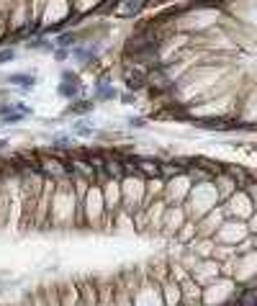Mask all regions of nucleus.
<instances>
[{
  "label": "nucleus",
  "mask_w": 257,
  "mask_h": 306,
  "mask_svg": "<svg viewBox=\"0 0 257 306\" xmlns=\"http://www.w3.org/2000/svg\"><path fill=\"white\" fill-rule=\"evenodd\" d=\"M111 219V211H108V203H106V196H103V188L98 183H90L88 191H85V198H83V226H100V221Z\"/></svg>",
  "instance_id": "obj_1"
},
{
  "label": "nucleus",
  "mask_w": 257,
  "mask_h": 306,
  "mask_svg": "<svg viewBox=\"0 0 257 306\" xmlns=\"http://www.w3.org/2000/svg\"><path fill=\"white\" fill-rule=\"evenodd\" d=\"M106 46V41L103 39H88V41H80V44H75L72 46V62L78 65V67H90L95 59L100 57V49Z\"/></svg>",
  "instance_id": "obj_2"
},
{
  "label": "nucleus",
  "mask_w": 257,
  "mask_h": 306,
  "mask_svg": "<svg viewBox=\"0 0 257 306\" xmlns=\"http://www.w3.org/2000/svg\"><path fill=\"white\" fill-rule=\"evenodd\" d=\"M118 88L113 85V80L108 78V75H103V78H98L95 83H93V100L95 103H108V100H118Z\"/></svg>",
  "instance_id": "obj_3"
},
{
  "label": "nucleus",
  "mask_w": 257,
  "mask_h": 306,
  "mask_svg": "<svg viewBox=\"0 0 257 306\" xmlns=\"http://www.w3.org/2000/svg\"><path fill=\"white\" fill-rule=\"evenodd\" d=\"M3 80H6L8 85L21 88V90H23V95H26V93H31V90L36 88V83H39V80H36V75H34V72H29V70H23V72H11V75H6Z\"/></svg>",
  "instance_id": "obj_4"
},
{
  "label": "nucleus",
  "mask_w": 257,
  "mask_h": 306,
  "mask_svg": "<svg viewBox=\"0 0 257 306\" xmlns=\"http://www.w3.org/2000/svg\"><path fill=\"white\" fill-rule=\"evenodd\" d=\"M121 75H123V85H126L128 93H139V90H144V88L149 85L144 70H126V72H121Z\"/></svg>",
  "instance_id": "obj_5"
},
{
  "label": "nucleus",
  "mask_w": 257,
  "mask_h": 306,
  "mask_svg": "<svg viewBox=\"0 0 257 306\" xmlns=\"http://www.w3.org/2000/svg\"><path fill=\"white\" fill-rule=\"evenodd\" d=\"M95 108V100L93 98H78V100H70L67 108H64V116H75V118H85L88 113H93Z\"/></svg>",
  "instance_id": "obj_6"
},
{
  "label": "nucleus",
  "mask_w": 257,
  "mask_h": 306,
  "mask_svg": "<svg viewBox=\"0 0 257 306\" xmlns=\"http://www.w3.org/2000/svg\"><path fill=\"white\" fill-rule=\"evenodd\" d=\"M57 95L64 98V100H78V98H85V85L83 83H57Z\"/></svg>",
  "instance_id": "obj_7"
},
{
  "label": "nucleus",
  "mask_w": 257,
  "mask_h": 306,
  "mask_svg": "<svg viewBox=\"0 0 257 306\" xmlns=\"http://www.w3.org/2000/svg\"><path fill=\"white\" fill-rule=\"evenodd\" d=\"M83 41V31H59L57 36H54V46H62V49H72L75 44H80Z\"/></svg>",
  "instance_id": "obj_8"
},
{
  "label": "nucleus",
  "mask_w": 257,
  "mask_h": 306,
  "mask_svg": "<svg viewBox=\"0 0 257 306\" xmlns=\"http://www.w3.org/2000/svg\"><path fill=\"white\" fill-rule=\"evenodd\" d=\"M70 134L83 137V139H90V137H95L98 132H95V126H93V121H88V118H75V121H72V132H70Z\"/></svg>",
  "instance_id": "obj_9"
},
{
  "label": "nucleus",
  "mask_w": 257,
  "mask_h": 306,
  "mask_svg": "<svg viewBox=\"0 0 257 306\" xmlns=\"http://www.w3.org/2000/svg\"><path fill=\"white\" fill-rule=\"evenodd\" d=\"M26 49H31V52H54L57 46H54V41L52 39H46V36H31L29 41H26Z\"/></svg>",
  "instance_id": "obj_10"
},
{
  "label": "nucleus",
  "mask_w": 257,
  "mask_h": 306,
  "mask_svg": "<svg viewBox=\"0 0 257 306\" xmlns=\"http://www.w3.org/2000/svg\"><path fill=\"white\" fill-rule=\"evenodd\" d=\"M13 59H18V52L13 49V46H0V65H8V62H13Z\"/></svg>",
  "instance_id": "obj_11"
},
{
  "label": "nucleus",
  "mask_w": 257,
  "mask_h": 306,
  "mask_svg": "<svg viewBox=\"0 0 257 306\" xmlns=\"http://www.w3.org/2000/svg\"><path fill=\"white\" fill-rule=\"evenodd\" d=\"M52 59H54V62H67V59H72V49H62V46H57V49L52 52Z\"/></svg>",
  "instance_id": "obj_12"
},
{
  "label": "nucleus",
  "mask_w": 257,
  "mask_h": 306,
  "mask_svg": "<svg viewBox=\"0 0 257 306\" xmlns=\"http://www.w3.org/2000/svg\"><path fill=\"white\" fill-rule=\"evenodd\" d=\"M126 126H132V129H144V126H147V118H144V116H128V118H126Z\"/></svg>",
  "instance_id": "obj_13"
},
{
  "label": "nucleus",
  "mask_w": 257,
  "mask_h": 306,
  "mask_svg": "<svg viewBox=\"0 0 257 306\" xmlns=\"http://www.w3.org/2000/svg\"><path fill=\"white\" fill-rule=\"evenodd\" d=\"M59 80H62V83H83L75 70H62V72H59Z\"/></svg>",
  "instance_id": "obj_14"
},
{
  "label": "nucleus",
  "mask_w": 257,
  "mask_h": 306,
  "mask_svg": "<svg viewBox=\"0 0 257 306\" xmlns=\"http://www.w3.org/2000/svg\"><path fill=\"white\" fill-rule=\"evenodd\" d=\"M118 100H121L123 106H134V103H137V93H128V90H126V93L118 95Z\"/></svg>",
  "instance_id": "obj_15"
},
{
  "label": "nucleus",
  "mask_w": 257,
  "mask_h": 306,
  "mask_svg": "<svg viewBox=\"0 0 257 306\" xmlns=\"http://www.w3.org/2000/svg\"><path fill=\"white\" fill-rule=\"evenodd\" d=\"M13 106H16L21 113H26V116H31V113H34V108H31V106H26L23 100H13Z\"/></svg>",
  "instance_id": "obj_16"
},
{
  "label": "nucleus",
  "mask_w": 257,
  "mask_h": 306,
  "mask_svg": "<svg viewBox=\"0 0 257 306\" xmlns=\"http://www.w3.org/2000/svg\"><path fill=\"white\" fill-rule=\"evenodd\" d=\"M6 147H8V142H6V139H0V149H6Z\"/></svg>",
  "instance_id": "obj_17"
}]
</instances>
